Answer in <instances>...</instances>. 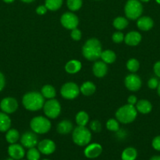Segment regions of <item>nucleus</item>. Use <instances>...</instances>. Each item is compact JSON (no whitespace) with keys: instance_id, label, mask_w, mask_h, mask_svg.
Returning a JSON list of instances; mask_svg holds the SVG:
<instances>
[{"instance_id":"f257e3e1","label":"nucleus","mask_w":160,"mask_h":160,"mask_svg":"<svg viewBox=\"0 0 160 160\" xmlns=\"http://www.w3.org/2000/svg\"><path fill=\"white\" fill-rule=\"evenodd\" d=\"M83 55L89 61H97L100 58L102 46L100 41L97 38H90L85 42L83 46Z\"/></svg>"},{"instance_id":"f03ea898","label":"nucleus","mask_w":160,"mask_h":160,"mask_svg":"<svg viewBox=\"0 0 160 160\" xmlns=\"http://www.w3.org/2000/svg\"><path fill=\"white\" fill-rule=\"evenodd\" d=\"M44 97L39 92H31L25 94L22 98V104L27 110L38 111L43 108Z\"/></svg>"},{"instance_id":"7ed1b4c3","label":"nucleus","mask_w":160,"mask_h":160,"mask_svg":"<svg viewBox=\"0 0 160 160\" xmlns=\"http://www.w3.org/2000/svg\"><path fill=\"white\" fill-rule=\"evenodd\" d=\"M137 116V110L133 105H124L118 109L115 112L116 120L119 123L128 124L135 120Z\"/></svg>"},{"instance_id":"20e7f679","label":"nucleus","mask_w":160,"mask_h":160,"mask_svg":"<svg viewBox=\"0 0 160 160\" xmlns=\"http://www.w3.org/2000/svg\"><path fill=\"white\" fill-rule=\"evenodd\" d=\"M92 138V134L86 127L78 126L72 133V140L78 146H86L89 145Z\"/></svg>"},{"instance_id":"39448f33","label":"nucleus","mask_w":160,"mask_h":160,"mask_svg":"<svg viewBox=\"0 0 160 160\" xmlns=\"http://www.w3.org/2000/svg\"><path fill=\"white\" fill-rule=\"evenodd\" d=\"M30 127L33 132L35 134H43L49 132L51 129V123L46 117L39 116L31 119Z\"/></svg>"},{"instance_id":"423d86ee","label":"nucleus","mask_w":160,"mask_h":160,"mask_svg":"<svg viewBox=\"0 0 160 160\" xmlns=\"http://www.w3.org/2000/svg\"><path fill=\"white\" fill-rule=\"evenodd\" d=\"M125 17L130 20H137L143 12V6L139 0H128L124 8Z\"/></svg>"},{"instance_id":"0eeeda50","label":"nucleus","mask_w":160,"mask_h":160,"mask_svg":"<svg viewBox=\"0 0 160 160\" xmlns=\"http://www.w3.org/2000/svg\"><path fill=\"white\" fill-rule=\"evenodd\" d=\"M43 111L46 117L50 119H56L59 117L61 112V106L59 102L55 98H51L44 103Z\"/></svg>"},{"instance_id":"6e6552de","label":"nucleus","mask_w":160,"mask_h":160,"mask_svg":"<svg viewBox=\"0 0 160 160\" xmlns=\"http://www.w3.org/2000/svg\"><path fill=\"white\" fill-rule=\"evenodd\" d=\"M80 93V88L75 83H65L61 88V95L65 99L72 100L76 98Z\"/></svg>"},{"instance_id":"1a4fd4ad","label":"nucleus","mask_w":160,"mask_h":160,"mask_svg":"<svg viewBox=\"0 0 160 160\" xmlns=\"http://www.w3.org/2000/svg\"><path fill=\"white\" fill-rule=\"evenodd\" d=\"M78 17L72 12H64L61 17V23L64 28L67 30H73L78 25Z\"/></svg>"},{"instance_id":"9d476101","label":"nucleus","mask_w":160,"mask_h":160,"mask_svg":"<svg viewBox=\"0 0 160 160\" xmlns=\"http://www.w3.org/2000/svg\"><path fill=\"white\" fill-rule=\"evenodd\" d=\"M0 109L5 113H13L18 109V102L13 97H6L0 102Z\"/></svg>"},{"instance_id":"9b49d317","label":"nucleus","mask_w":160,"mask_h":160,"mask_svg":"<svg viewBox=\"0 0 160 160\" xmlns=\"http://www.w3.org/2000/svg\"><path fill=\"white\" fill-rule=\"evenodd\" d=\"M125 85L128 90L131 92H136L139 90L141 87V79L138 75L135 73H130L127 75L125 78Z\"/></svg>"},{"instance_id":"f8f14e48","label":"nucleus","mask_w":160,"mask_h":160,"mask_svg":"<svg viewBox=\"0 0 160 160\" xmlns=\"http://www.w3.org/2000/svg\"><path fill=\"white\" fill-rule=\"evenodd\" d=\"M22 146L27 148H34L38 145V137L35 132H25L20 138Z\"/></svg>"},{"instance_id":"ddd939ff","label":"nucleus","mask_w":160,"mask_h":160,"mask_svg":"<svg viewBox=\"0 0 160 160\" xmlns=\"http://www.w3.org/2000/svg\"><path fill=\"white\" fill-rule=\"evenodd\" d=\"M38 149L42 154L48 156L54 152L56 150V145L54 142L50 139H44L38 143Z\"/></svg>"},{"instance_id":"4468645a","label":"nucleus","mask_w":160,"mask_h":160,"mask_svg":"<svg viewBox=\"0 0 160 160\" xmlns=\"http://www.w3.org/2000/svg\"><path fill=\"white\" fill-rule=\"evenodd\" d=\"M103 148L98 143L89 144L84 149V155L88 159H95L102 153Z\"/></svg>"},{"instance_id":"2eb2a0df","label":"nucleus","mask_w":160,"mask_h":160,"mask_svg":"<svg viewBox=\"0 0 160 160\" xmlns=\"http://www.w3.org/2000/svg\"><path fill=\"white\" fill-rule=\"evenodd\" d=\"M8 154L9 157L13 158V159L20 160L25 156L24 148L22 145L18 144H10V145L8 147Z\"/></svg>"},{"instance_id":"dca6fc26","label":"nucleus","mask_w":160,"mask_h":160,"mask_svg":"<svg viewBox=\"0 0 160 160\" xmlns=\"http://www.w3.org/2000/svg\"><path fill=\"white\" fill-rule=\"evenodd\" d=\"M93 73L97 78H103L108 73V66L103 61H95L93 66Z\"/></svg>"},{"instance_id":"f3484780","label":"nucleus","mask_w":160,"mask_h":160,"mask_svg":"<svg viewBox=\"0 0 160 160\" xmlns=\"http://www.w3.org/2000/svg\"><path fill=\"white\" fill-rule=\"evenodd\" d=\"M141 39H142L141 34L137 31H134L129 32L124 38L125 43L130 46H136L139 45L140 42H141Z\"/></svg>"},{"instance_id":"a211bd4d","label":"nucleus","mask_w":160,"mask_h":160,"mask_svg":"<svg viewBox=\"0 0 160 160\" xmlns=\"http://www.w3.org/2000/svg\"><path fill=\"white\" fill-rule=\"evenodd\" d=\"M136 26L140 30L143 31H147L152 29L154 26V21L149 17H141L137 19Z\"/></svg>"},{"instance_id":"6ab92c4d","label":"nucleus","mask_w":160,"mask_h":160,"mask_svg":"<svg viewBox=\"0 0 160 160\" xmlns=\"http://www.w3.org/2000/svg\"><path fill=\"white\" fill-rule=\"evenodd\" d=\"M64 69L67 73L75 74L80 71V70L82 69V63L80 61L77 60V59H72L66 63Z\"/></svg>"},{"instance_id":"aec40b11","label":"nucleus","mask_w":160,"mask_h":160,"mask_svg":"<svg viewBox=\"0 0 160 160\" xmlns=\"http://www.w3.org/2000/svg\"><path fill=\"white\" fill-rule=\"evenodd\" d=\"M73 129V124L70 120H64L60 122L56 126V131L61 134H67Z\"/></svg>"},{"instance_id":"412c9836","label":"nucleus","mask_w":160,"mask_h":160,"mask_svg":"<svg viewBox=\"0 0 160 160\" xmlns=\"http://www.w3.org/2000/svg\"><path fill=\"white\" fill-rule=\"evenodd\" d=\"M136 109L137 112L142 114H147L151 112L152 109V105L149 101L146 99H141L136 104Z\"/></svg>"},{"instance_id":"4be33fe9","label":"nucleus","mask_w":160,"mask_h":160,"mask_svg":"<svg viewBox=\"0 0 160 160\" xmlns=\"http://www.w3.org/2000/svg\"><path fill=\"white\" fill-rule=\"evenodd\" d=\"M11 127V120L7 113L0 112V132H6Z\"/></svg>"},{"instance_id":"5701e85b","label":"nucleus","mask_w":160,"mask_h":160,"mask_svg":"<svg viewBox=\"0 0 160 160\" xmlns=\"http://www.w3.org/2000/svg\"><path fill=\"white\" fill-rule=\"evenodd\" d=\"M96 92V86L91 81H86L80 87V92L86 96H89Z\"/></svg>"},{"instance_id":"b1692460","label":"nucleus","mask_w":160,"mask_h":160,"mask_svg":"<svg viewBox=\"0 0 160 160\" xmlns=\"http://www.w3.org/2000/svg\"><path fill=\"white\" fill-rule=\"evenodd\" d=\"M137 157V151L133 147H128L122 151V160H135Z\"/></svg>"},{"instance_id":"393cba45","label":"nucleus","mask_w":160,"mask_h":160,"mask_svg":"<svg viewBox=\"0 0 160 160\" xmlns=\"http://www.w3.org/2000/svg\"><path fill=\"white\" fill-rule=\"evenodd\" d=\"M41 94L45 98L51 99V98H55L56 93L54 87L50 84H45L41 89Z\"/></svg>"},{"instance_id":"a878e982","label":"nucleus","mask_w":160,"mask_h":160,"mask_svg":"<svg viewBox=\"0 0 160 160\" xmlns=\"http://www.w3.org/2000/svg\"><path fill=\"white\" fill-rule=\"evenodd\" d=\"M100 59L106 64H111L115 61L116 55L111 50H104V51H102Z\"/></svg>"},{"instance_id":"bb28decb","label":"nucleus","mask_w":160,"mask_h":160,"mask_svg":"<svg viewBox=\"0 0 160 160\" xmlns=\"http://www.w3.org/2000/svg\"><path fill=\"white\" fill-rule=\"evenodd\" d=\"M20 138V134L16 129H9L6 131V140L8 143L14 144Z\"/></svg>"},{"instance_id":"cd10ccee","label":"nucleus","mask_w":160,"mask_h":160,"mask_svg":"<svg viewBox=\"0 0 160 160\" xmlns=\"http://www.w3.org/2000/svg\"><path fill=\"white\" fill-rule=\"evenodd\" d=\"M75 121L78 126L86 127L89 122V115L85 111H80L76 114Z\"/></svg>"},{"instance_id":"c85d7f7f","label":"nucleus","mask_w":160,"mask_h":160,"mask_svg":"<svg viewBox=\"0 0 160 160\" xmlns=\"http://www.w3.org/2000/svg\"><path fill=\"white\" fill-rule=\"evenodd\" d=\"M63 0H45V6L50 11H56L61 7Z\"/></svg>"},{"instance_id":"c756f323","label":"nucleus","mask_w":160,"mask_h":160,"mask_svg":"<svg viewBox=\"0 0 160 160\" xmlns=\"http://www.w3.org/2000/svg\"><path fill=\"white\" fill-rule=\"evenodd\" d=\"M128 20L123 17H118L113 21V26L117 30H123L128 26Z\"/></svg>"},{"instance_id":"7c9ffc66","label":"nucleus","mask_w":160,"mask_h":160,"mask_svg":"<svg viewBox=\"0 0 160 160\" xmlns=\"http://www.w3.org/2000/svg\"><path fill=\"white\" fill-rule=\"evenodd\" d=\"M126 68L131 73H135L140 68V63L137 59L134 58L129 59L126 62Z\"/></svg>"},{"instance_id":"2f4dec72","label":"nucleus","mask_w":160,"mask_h":160,"mask_svg":"<svg viewBox=\"0 0 160 160\" xmlns=\"http://www.w3.org/2000/svg\"><path fill=\"white\" fill-rule=\"evenodd\" d=\"M40 154L41 152L39 150L35 147L28 148V151L27 152V159L28 160H39L41 156Z\"/></svg>"},{"instance_id":"473e14b6","label":"nucleus","mask_w":160,"mask_h":160,"mask_svg":"<svg viewBox=\"0 0 160 160\" xmlns=\"http://www.w3.org/2000/svg\"><path fill=\"white\" fill-rule=\"evenodd\" d=\"M83 6V0H67V6L71 11H77Z\"/></svg>"},{"instance_id":"72a5a7b5","label":"nucleus","mask_w":160,"mask_h":160,"mask_svg":"<svg viewBox=\"0 0 160 160\" xmlns=\"http://www.w3.org/2000/svg\"><path fill=\"white\" fill-rule=\"evenodd\" d=\"M107 129L112 132H117L119 131V121L115 119H109L106 123Z\"/></svg>"},{"instance_id":"f704fd0d","label":"nucleus","mask_w":160,"mask_h":160,"mask_svg":"<svg viewBox=\"0 0 160 160\" xmlns=\"http://www.w3.org/2000/svg\"><path fill=\"white\" fill-rule=\"evenodd\" d=\"M89 126H90V129L92 130L93 132L97 133L101 131V123H100V122L98 121V120H93V121H91Z\"/></svg>"},{"instance_id":"c9c22d12","label":"nucleus","mask_w":160,"mask_h":160,"mask_svg":"<svg viewBox=\"0 0 160 160\" xmlns=\"http://www.w3.org/2000/svg\"><path fill=\"white\" fill-rule=\"evenodd\" d=\"M124 34L120 31H116L112 35V41L115 43H121L124 41Z\"/></svg>"},{"instance_id":"e433bc0d","label":"nucleus","mask_w":160,"mask_h":160,"mask_svg":"<svg viewBox=\"0 0 160 160\" xmlns=\"http://www.w3.org/2000/svg\"><path fill=\"white\" fill-rule=\"evenodd\" d=\"M71 38L73 39L74 41H79L82 38V32L78 28H75V29L72 30L71 32Z\"/></svg>"},{"instance_id":"4c0bfd02","label":"nucleus","mask_w":160,"mask_h":160,"mask_svg":"<svg viewBox=\"0 0 160 160\" xmlns=\"http://www.w3.org/2000/svg\"><path fill=\"white\" fill-rule=\"evenodd\" d=\"M158 84H159V82H158V79H157L156 78H150V79L148 80V81H147V86H148L149 88L151 89L157 88L158 86Z\"/></svg>"},{"instance_id":"58836bf2","label":"nucleus","mask_w":160,"mask_h":160,"mask_svg":"<svg viewBox=\"0 0 160 160\" xmlns=\"http://www.w3.org/2000/svg\"><path fill=\"white\" fill-rule=\"evenodd\" d=\"M152 147L156 151L160 152V135L156 136L155 138H154V139L152 140Z\"/></svg>"},{"instance_id":"ea45409f","label":"nucleus","mask_w":160,"mask_h":160,"mask_svg":"<svg viewBox=\"0 0 160 160\" xmlns=\"http://www.w3.org/2000/svg\"><path fill=\"white\" fill-rule=\"evenodd\" d=\"M47 10H48V9H47V8L45 7V6L44 5V6H38L35 11L39 15H44V14L47 12Z\"/></svg>"},{"instance_id":"a19ab883","label":"nucleus","mask_w":160,"mask_h":160,"mask_svg":"<svg viewBox=\"0 0 160 160\" xmlns=\"http://www.w3.org/2000/svg\"><path fill=\"white\" fill-rule=\"evenodd\" d=\"M153 70H154V73H155L158 78H160V61H158L155 63L153 67Z\"/></svg>"},{"instance_id":"79ce46f5","label":"nucleus","mask_w":160,"mask_h":160,"mask_svg":"<svg viewBox=\"0 0 160 160\" xmlns=\"http://www.w3.org/2000/svg\"><path fill=\"white\" fill-rule=\"evenodd\" d=\"M6 85V78L5 76L3 75V73L2 72H0V92L3 90V88H5Z\"/></svg>"},{"instance_id":"37998d69","label":"nucleus","mask_w":160,"mask_h":160,"mask_svg":"<svg viewBox=\"0 0 160 160\" xmlns=\"http://www.w3.org/2000/svg\"><path fill=\"white\" fill-rule=\"evenodd\" d=\"M127 102H128V104L135 106L136 104V102H137V98H136V97L135 95H130L128 97Z\"/></svg>"},{"instance_id":"c03bdc74","label":"nucleus","mask_w":160,"mask_h":160,"mask_svg":"<svg viewBox=\"0 0 160 160\" xmlns=\"http://www.w3.org/2000/svg\"><path fill=\"white\" fill-rule=\"evenodd\" d=\"M150 160H160V156H154L151 158Z\"/></svg>"},{"instance_id":"a18cd8bd","label":"nucleus","mask_w":160,"mask_h":160,"mask_svg":"<svg viewBox=\"0 0 160 160\" xmlns=\"http://www.w3.org/2000/svg\"><path fill=\"white\" fill-rule=\"evenodd\" d=\"M20 1L24 2H25V3H30V2H34L35 0H20Z\"/></svg>"},{"instance_id":"49530a36","label":"nucleus","mask_w":160,"mask_h":160,"mask_svg":"<svg viewBox=\"0 0 160 160\" xmlns=\"http://www.w3.org/2000/svg\"><path fill=\"white\" fill-rule=\"evenodd\" d=\"M14 1H15V0H3V2L6 3H12Z\"/></svg>"},{"instance_id":"de8ad7c7","label":"nucleus","mask_w":160,"mask_h":160,"mask_svg":"<svg viewBox=\"0 0 160 160\" xmlns=\"http://www.w3.org/2000/svg\"><path fill=\"white\" fill-rule=\"evenodd\" d=\"M157 91H158V95H159V96H160V82H159V84H158V88H157Z\"/></svg>"},{"instance_id":"09e8293b","label":"nucleus","mask_w":160,"mask_h":160,"mask_svg":"<svg viewBox=\"0 0 160 160\" xmlns=\"http://www.w3.org/2000/svg\"><path fill=\"white\" fill-rule=\"evenodd\" d=\"M141 2H149L150 0H140Z\"/></svg>"},{"instance_id":"8fccbe9b","label":"nucleus","mask_w":160,"mask_h":160,"mask_svg":"<svg viewBox=\"0 0 160 160\" xmlns=\"http://www.w3.org/2000/svg\"><path fill=\"white\" fill-rule=\"evenodd\" d=\"M5 160H15V159H13V158L9 157V158H7V159H5Z\"/></svg>"},{"instance_id":"3c124183","label":"nucleus","mask_w":160,"mask_h":160,"mask_svg":"<svg viewBox=\"0 0 160 160\" xmlns=\"http://www.w3.org/2000/svg\"><path fill=\"white\" fill-rule=\"evenodd\" d=\"M156 1L157 3H158V4H160V0H155Z\"/></svg>"},{"instance_id":"603ef678","label":"nucleus","mask_w":160,"mask_h":160,"mask_svg":"<svg viewBox=\"0 0 160 160\" xmlns=\"http://www.w3.org/2000/svg\"><path fill=\"white\" fill-rule=\"evenodd\" d=\"M42 160H50V159H42Z\"/></svg>"},{"instance_id":"864d4df0","label":"nucleus","mask_w":160,"mask_h":160,"mask_svg":"<svg viewBox=\"0 0 160 160\" xmlns=\"http://www.w3.org/2000/svg\"><path fill=\"white\" fill-rule=\"evenodd\" d=\"M20 160H24V159H20Z\"/></svg>"}]
</instances>
